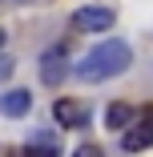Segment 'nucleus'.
I'll use <instances>...</instances> for the list:
<instances>
[{"instance_id":"1","label":"nucleus","mask_w":153,"mask_h":157,"mask_svg":"<svg viewBox=\"0 0 153 157\" xmlns=\"http://www.w3.org/2000/svg\"><path fill=\"white\" fill-rule=\"evenodd\" d=\"M133 65V52L125 40H105L97 48H89L81 56V65H77V77L81 81H109V77H121Z\"/></svg>"},{"instance_id":"2","label":"nucleus","mask_w":153,"mask_h":157,"mask_svg":"<svg viewBox=\"0 0 153 157\" xmlns=\"http://www.w3.org/2000/svg\"><path fill=\"white\" fill-rule=\"evenodd\" d=\"M149 145H153V105H145L133 117V125L125 129V153H141Z\"/></svg>"},{"instance_id":"3","label":"nucleus","mask_w":153,"mask_h":157,"mask_svg":"<svg viewBox=\"0 0 153 157\" xmlns=\"http://www.w3.org/2000/svg\"><path fill=\"white\" fill-rule=\"evenodd\" d=\"M69 24H73V33H105V28H113V12L101 4H85L69 16Z\"/></svg>"},{"instance_id":"4","label":"nucleus","mask_w":153,"mask_h":157,"mask_svg":"<svg viewBox=\"0 0 153 157\" xmlns=\"http://www.w3.org/2000/svg\"><path fill=\"white\" fill-rule=\"evenodd\" d=\"M52 117L65 125V129H85V125H89V105L77 101V97H60L52 105Z\"/></svg>"},{"instance_id":"5","label":"nucleus","mask_w":153,"mask_h":157,"mask_svg":"<svg viewBox=\"0 0 153 157\" xmlns=\"http://www.w3.org/2000/svg\"><path fill=\"white\" fill-rule=\"evenodd\" d=\"M69 77V60H65V48H48L44 56H40V81L44 85H60V81H65Z\"/></svg>"},{"instance_id":"6","label":"nucleus","mask_w":153,"mask_h":157,"mask_svg":"<svg viewBox=\"0 0 153 157\" xmlns=\"http://www.w3.org/2000/svg\"><path fill=\"white\" fill-rule=\"evenodd\" d=\"M28 109H33V93L28 89H8L0 97V117H24Z\"/></svg>"},{"instance_id":"7","label":"nucleus","mask_w":153,"mask_h":157,"mask_svg":"<svg viewBox=\"0 0 153 157\" xmlns=\"http://www.w3.org/2000/svg\"><path fill=\"white\" fill-rule=\"evenodd\" d=\"M133 105L129 101H113L109 109H105V125H109V129H129V125H133Z\"/></svg>"},{"instance_id":"8","label":"nucleus","mask_w":153,"mask_h":157,"mask_svg":"<svg viewBox=\"0 0 153 157\" xmlns=\"http://www.w3.org/2000/svg\"><path fill=\"white\" fill-rule=\"evenodd\" d=\"M28 157H56V149H52V145H33Z\"/></svg>"},{"instance_id":"9","label":"nucleus","mask_w":153,"mask_h":157,"mask_svg":"<svg viewBox=\"0 0 153 157\" xmlns=\"http://www.w3.org/2000/svg\"><path fill=\"white\" fill-rule=\"evenodd\" d=\"M73 157H105V153H101V149H97V145H81V149H77V153H73Z\"/></svg>"},{"instance_id":"10","label":"nucleus","mask_w":153,"mask_h":157,"mask_svg":"<svg viewBox=\"0 0 153 157\" xmlns=\"http://www.w3.org/2000/svg\"><path fill=\"white\" fill-rule=\"evenodd\" d=\"M12 73V60H0V77H8Z\"/></svg>"},{"instance_id":"11","label":"nucleus","mask_w":153,"mask_h":157,"mask_svg":"<svg viewBox=\"0 0 153 157\" xmlns=\"http://www.w3.org/2000/svg\"><path fill=\"white\" fill-rule=\"evenodd\" d=\"M4 40H8V33H4V28H0V48H4Z\"/></svg>"}]
</instances>
